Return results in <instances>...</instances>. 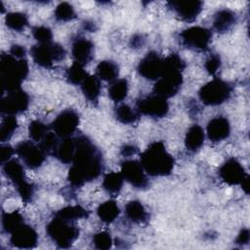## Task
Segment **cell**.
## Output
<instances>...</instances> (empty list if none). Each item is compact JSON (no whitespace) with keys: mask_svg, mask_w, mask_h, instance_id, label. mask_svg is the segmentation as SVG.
I'll list each match as a JSON object with an SVG mask.
<instances>
[{"mask_svg":"<svg viewBox=\"0 0 250 250\" xmlns=\"http://www.w3.org/2000/svg\"><path fill=\"white\" fill-rule=\"evenodd\" d=\"M204 67L210 75H215L221 67V58H220V56L217 55V54L210 55L204 62Z\"/></svg>","mask_w":250,"mask_h":250,"instance_id":"obj_41","label":"cell"},{"mask_svg":"<svg viewBox=\"0 0 250 250\" xmlns=\"http://www.w3.org/2000/svg\"><path fill=\"white\" fill-rule=\"evenodd\" d=\"M81 91L84 97L91 103H97L101 94V83L97 75H88L81 83Z\"/></svg>","mask_w":250,"mask_h":250,"instance_id":"obj_25","label":"cell"},{"mask_svg":"<svg viewBox=\"0 0 250 250\" xmlns=\"http://www.w3.org/2000/svg\"><path fill=\"white\" fill-rule=\"evenodd\" d=\"M51 130L50 126H47L42 121L33 120L29 123L28 134L33 142H40L44 136Z\"/></svg>","mask_w":250,"mask_h":250,"instance_id":"obj_37","label":"cell"},{"mask_svg":"<svg viewBox=\"0 0 250 250\" xmlns=\"http://www.w3.org/2000/svg\"><path fill=\"white\" fill-rule=\"evenodd\" d=\"M75 148H76L75 137L61 138L53 156L59 159L62 163H64V164L71 163L74 156Z\"/></svg>","mask_w":250,"mask_h":250,"instance_id":"obj_22","label":"cell"},{"mask_svg":"<svg viewBox=\"0 0 250 250\" xmlns=\"http://www.w3.org/2000/svg\"><path fill=\"white\" fill-rule=\"evenodd\" d=\"M179 37L183 46L189 50L204 52L208 50L212 39V32L205 27L190 26L184 29Z\"/></svg>","mask_w":250,"mask_h":250,"instance_id":"obj_9","label":"cell"},{"mask_svg":"<svg viewBox=\"0 0 250 250\" xmlns=\"http://www.w3.org/2000/svg\"><path fill=\"white\" fill-rule=\"evenodd\" d=\"M54 17L58 21L64 22L73 20L76 17V15L72 5H70L67 2H62L55 9Z\"/></svg>","mask_w":250,"mask_h":250,"instance_id":"obj_36","label":"cell"},{"mask_svg":"<svg viewBox=\"0 0 250 250\" xmlns=\"http://www.w3.org/2000/svg\"><path fill=\"white\" fill-rule=\"evenodd\" d=\"M167 5L180 20L191 22L201 13L203 3L198 0H174L169 1Z\"/></svg>","mask_w":250,"mask_h":250,"instance_id":"obj_16","label":"cell"},{"mask_svg":"<svg viewBox=\"0 0 250 250\" xmlns=\"http://www.w3.org/2000/svg\"><path fill=\"white\" fill-rule=\"evenodd\" d=\"M124 179L121 175V173L117 172H109L104 175L103 180V188L110 195L116 196L123 186Z\"/></svg>","mask_w":250,"mask_h":250,"instance_id":"obj_28","label":"cell"},{"mask_svg":"<svg viewBox=\"0 0 250 250\" xmlns=\"http://www.w3.org/2000/svg\"><path fill=\"white\" fill-rule=\"evenodd\" d=\"M10 242L16 248L31 249L36 247L38 235L32 227L22 224L11 233Z\"/></svg>","mask_w":250,"mask_h":250,"instance_id":"obj_18","label":"cell"},{"mask_svg":"<svg viewBox=\"0 0 250 250\" xmlns=\"http://www.w3.org/2000/svg\"><path fill=\"white\" fill-rule=\"evenodd\" d=\"M88 77V73L84 69V65L74 62L65 71L66 81L72 85H81Z\"/></svg>","mask_w":250,"mask_h":250,"instance_id":"obj_34","label":"cell"},{"mask_svg":"<svg viewBox=\"0 0 250 250\" xmlns=\"http://www.w3.org/2000/svg\"><path fill=\"white\" fill-rule=\"evenodd\" d=\"M237 17L229 9H222L215 13L213 19V27L219 33L228 32L236 23Z\"/></svg>","mask_w":250,"mask_h":250,"instance_id":"obj_21","label":"cell"},{"mask_svg":"<svg viewBox=\"0 0 250 250\" xmlns=\"http://www.w3.org/2000/svg\"><path fill=\"white\" fill-rule=\"evenodd\" d=\"M240 186H241L242 189L245 191V193L248 194V193H249V176H248V175H247V176L245 177V179L241 182Z\"/></svg>","mask_w":250,"mask_h":250,"instance_id":"obj_47","label":"cell"},{"mask_svg":"<svg viewBox=\"0 0 250 250\" xmlns=\"http://www.w3.org/2000/svg\"><path fill=\"white\" fill-rule=\"evenodd\" d=\"M138 152V147L133 145H125L121 147V154L123 156H130L134 155Z\"/></svg>","mask_w":250,"mask_h":250,"instance_id":"obj_45","label":"cell"},{"mask_svg":"<svg viewBox=\"0 0 250 250\" xmlns=\"http://www.w3.org/2000/svg\"><path fill=\"white\" fill-rule=\"evenodd\" d=\"M141 164L146 174L152 177L169 176L174 169L175 161L173 156L166 150L161 141L148 145L140 155Z\"/></svg>","mask_w":250,"mask_h":250,"instance_id":"obj_3","label":"cell"},{"mask_svg":"<svg viewBox=\"0 0 250 250\" xmlns=\"http://www.w3.org/2000/svg\"><path fill=\"white\" fill-rule=\"evenodd\" d=\"M54 216L67 220V221L76 222L79 219L87 218L89 216V211L80 205L66 206L57 211Z\"/></svg>","mask_w":250,"mask_h":250,"instance_id":"obj_29","label":"cell"},{"mask_svg":"<svg viewBox=\"0 0 250 250\" xmlns=\"http://www.w3.org/2000/svg\"><path fill=\"white\" fill-rule=\"evenodd\" d=\"M136 105L139 113L151 118H162L166 116L169 111L167 99L154 93L139 99L136 103Z\"/></svg>","mask_w":250,"mask_h":250,"instance_id":"obj_10","label":"cell"},{"mask_svg":"<svg viewBox=\"0 0 250 250\" xmlns=\"http://www.w3.org/2000/svg\"><path fill=\"white\" fill-rule=\"evenodd\" d=\"M30 55L36 64L44 68L53 67L54 63L62 61L66 52L59 43H37L30 49Z\"/></svg>","mask_w":250,"mask_h":250,"instance_id":"obj_8","label":"cell"},{"mask_svg":"<svg viewBox=\"0 0 250 250\" xmlns=\"http://www.w3.org/2000/svg\"><path fill=\"white\" fill-rule=\"evenodd\" d=\"M85 29L89 30V31H95L96 30V26H95V23L93 22H85Z\"/></svg>","mask_w":250,"mask_h":250,"instance_id":"obj_48","label":"cell"},{"mask_svg":"<svg viewBox=\"0 0 250 250\" xmlns=\"http://www.w3.org/2000/svg\"><path fill=\"white\" fill-rule=\"evenodd\" d=\"M2 166L4 175L16 187L17 191L21 197L22 201L25 203L30 202L34 196L35 188L33 184L27 181L21 164L17 159H10Z\"/></svg>","mask_w":250,"mask_h":250,"instance_id":"obj_6","label":"cell"},{"mask_svg":"<svg viewBox=\"0 0 250 250\" xmlns=\"http://www.w3.org/2000/svg\"><path fill=\"white\" fill-rule=\"evenodd\" d=\"M71 55L74 62L86 65L94 58V44L84 37H77L72 41Z\"/></svg>","mask_w":250,"mask_h":250,"instance_id":"obj_19","label":"cell"},{"mask_svg":"<svg viewBox=\"0 0 250 250\" xmlns=\"http://www.w3.org/2000/svg\"><path fill=\"white\" fill-rule=\"evenodd\" d=\"M2 93L21 89L22 81L28 75V63L25 59H17L2 53L0 59Z\"/></svg>","mask_w":250,"mask_h":250,"instance_id":"obj_4","label":"cell"},{"mask_svg":"<svg viewBox=\"0 0 250 250\" xmlns=\"http://www.w3.org/2000/svg\"><path fill=\"white\" fill-rule=\"evenodd\" d=\"M231 92L232 87L229 82L216 77L199 89L198 98L206 105H219L230 98Z\"/></svg>","mask_w":250,"mask_h":250,"instance_id":"obj_7","label":"cell"},{"mask_svg":"<svg viewBox=\"0 0 250 250\" xmlns=\"http://www.w3.org/2000/svg\"><path fill=\"white\" fill-rule=\"evenodd\" d=\"M164 69V58L157 52H148L139 62L138 72L147 80H157L161 77Z\"/></svg>","mask_w":250,"mask_h":250,"instance_id":"obj_15","label":"cell"},{"mask_svg":"<svg viewBox=\"0 0 250 250\" xmlns=\"http://www.w3.org/2000/svg\"><path fill=\"white\" fill-rule=\"evenodd\" d=\"M92 242L95 248L100 250H106L111 247L113 241L111 235L107 231H100L94 234Z\"/></svg>","mask_w":250,"mask_h":250,"instance_id":"obj_39","label":"cell"},{"mask_svg":"<svg viewBox=\"0 0 250 250\" xmlns=\"http://www.w3.org/2000/svg\"><path fill=\"white\" fill-rule=\"evenodd\" d=\"M79 125V115L72 108L62 110L50 124L51 130L59 138L72 137Z\"/></svg>","mask_w":250,"mask_h":250,"instance_id":"obj_12","label":"cell"},{"mask_svg":"<svg viewBox=\"0 0 250 250\" xmlns=\"http://www.w3.org/2000/svg\"><path fill=\"white\" fill-rule=\"evenodd\" d=\"M205 135L203 129L197 125L194 124L188 128L187 131L186 137H185V146L188 150L191 152H195L200 149L204 143Z\"/></svg>","mask_w":250,"mask_h":250,"instance_id":"obj_24","label":"cell"},{"mask_svg":"<svg viewBox=\"0 0 250 250\" xmlns=\"http://www.w3.org/2000/svg\"><path fill=\"white\" fill-rule=\"evenodd\" d=\"M126 218L132 223L144 224L149 219V215L146 212L145 206L139 200L129 201L124 209Z\"/></svg>","mask_w":250,"mask_h":250,"instance_id":"obj_23","label":"cell"},{"mask_svg":"<svg viewBox=\"0 0 250 250\" xmlns=\"http://www.w3.org/2000/svg\"><path fill=\"white\" fill-rule=\"evenodd\" d=\"M97 76L106 82H113L119 74V67L113 61H102L96 68Z\"/></svg>","mask_w":250,"mask_h":250,"instance_id":"obj_27","label":"cell"},{"mask_svg":"<svg viewBox=\"0 0 250 250\" xmlns=\"http://www.w3.org/2000/svg\"><path fill=\"white\" fill-rule=\"evenodd\" d=\"M185 67V62L176 53L164 58L163 73L156 80L153 86V93L165 99L177 95L183 84V70Z\"/></svg>","mask_w":250,"mask_h":250,"instance_id":"obj_2","label":"cell"},{"mask_svg":"<svg viewBox=\"0 0 250 250\" xmlns=\"http://www.w3.org/2000/svg\"><path fill=\"white\" fill-rule=\"evenodd\" d=\"M46 232L59 248H69L79 236V229L75 222L56 216L46 226Z\"/></svg>","mask_w":250,"mask_h":250,"instance_id":"obj_5","label":"cell"},{"mask_svg":"<svg viewBox=\"0 0 250 250\" xmlns=\"http://www.w3.org/2000/svg\"><path fill=\"white\" fill-rule=\"evenodd\" d=\"M114 115L115 118L122 124H133L140 118L139 111L126 104H121L115 107Z\"/></svg>","mask_w":250,"mask_h":250,"instance_id":"obj_30","label":"cell"},{"mask_svg":"<svg viewBox=\"0 0 250 250\" xmlns=\"http://www.w3.org/2000/svg\"><path fill=\"white\" fill-rule=\"evenodd\" d=\"M5 23L10 29L21 32L28 25V20L26 15L23 13L12 12L6 15Z\"/></svg>","mask_w":250,"mask_h":250,"instance_id":"obj_33","label":"cell"},{"mask_svg":"<svg viewBox=\"0 0 250 250\" xmlns=\"http://www.w3.org/2000/svg\"><path fill=\"white\" fill-rule=\"evenodd\" d=\"M218 173L221 180L229 186L240 185L247 176L244 167L235 158L228 159L220 167Z\"/></svg>","mask_w":250,"mask_h":250,"instance_id":"obj_17","label":"cell"},{"mask_svg":"<svg viewBox=\"0 0 250 250\" xmlns=\"http://www.w3.org/2000/svg\"><path fill=\"white\" fill-rule=\"evenodd\" d=\"M9 54L17 59H24L26 55V50L23 46L19 44H14L11 46Z\"/></svg>","mask_w":250,"mask_h":250,"instance_id":"obj_43","label":"cell"},{"mask_svg":"<svg viewBox=\"0 0 250 250\" xmlns=\"http://www.w3.org/2000/svg\"><path fill=\"white\" fill-rule=\"evenodd\" d=\"M16 152L29 169L39 168L46 158V153L41 147L31 141H22L16 146Z\"/></svg>","mask_w":250,"mask_h":250,"instance_id":"obj_14","label":"cell"},{"mask_svg":"<svg viewBox=\"0 0 250 250\" xmlns=\"http://www.w3.org/2000/svg\"><path fill=\"white\" fill-rule=\"evenodd\" d=\"M29 105V97L21 89L8 92L0 100V111L6 115H17L24 112Z\"/></svg>","mask_w":250,"mask_h":250,"instance_id":"obj_11","label":"cell"},{"mask_svg":"<svg viewBox=\"0 0 250 250\" xmlns=\"http://www.w3.org/2000/svg\"><path fill=\"white\" fill-rule=\"evenodd\" d=\"M144 41L145 39L143 38L142 35L140 34H136L132 37L131 39V46L132 48H139V47H142L144 45Z\"/></svg>","mask_w":250,"mask_h":250,"instance_id":"obj_46","label":"cell"},{"mask_svg":"<svg viewBox=\"0 0 250 250\" xmlns=\"http://www.w3.org/2000/svg\"><path fill=\"white\" fill-rule=\"evenodd\" d=\"M32 35L37 43H48L53 41V33L51 28L48 26H34L32 28Z\"/></svg>","mask_w":250,"mask_h":250,"instance_id":"obj_40","label":"cell"},{"mask_svg":"<svg viewBox=\"0 0 250 250\" xmlns=\"http://www.w3.org/2000/svg\"><path fill=\"white\" fill-rule=\"evenodd\" d=\"M60 139L52 130H50L45 136L44 138L39 142V146L41 147V149L47 154L50 155H54L55 150L58 146V144L60 142Z\"/></svg>","mask_w":250,"mask_h":250,"instance_id":"obj_38","label":"cell"},{"mask_svg":"<svg viewBox=\"0 0 250 250\" xmlns=\"http://www.w3.org/2000/svg\"><path fill=\"white\" fill-rule=\"evenodd\" d=\"M18 128V121L15 116L7 115L0 125V140L2 143L9 141Z\"/></svg>","mask_w":250,"mask_h":250,"instance_id":"obj_35","label":"cell"},{"mask_svg":"<svg viewBox=\"0 0 250 250\" xmlns=\"http://www.w3.org/2000/svg\"><path fill=\"white\" fill-rule=\"evenodd\" d=\"M121 175L132 187L138 189H146L149 187L148 179L141 162L133 159H126L121 162Z\"/></svg>","mask_w":250,"mask_h":250,"instance_id":"obj_13","label":"cell"},{"mask_svg":"<svg viewBox=\"0 0 250 250\" xmlns=\"http://www.w3.org/2000/svg\"><path fill=\"white\" fill-rule=\"evenodd\" d=\"M207 137L213 143L227 139L230 134V124L225 116H216L209 120L207 127Z\"/></svg>","mask_w":250,"mask_h":250,"instance_id":"obj_20","label":"cell"},{"mask_svg":"<svg viewBox=\"0 0 250 250\" xmlns=\"http://www.w3.org/2000/svg\"><path fill=\"white\" fill-rule=\"evenodd\" d=\"M249 239H250L249 229H242L239 231V233H238V235H237V237L235 239V243L238 244V245H241V246L242 245H246V244H248Z\"/></svg>","mask_w":250,"mask_h":250,"instance_id":"obj_44","label":"cell"},{"mask_svg":"<svg viewBox=\"0 0 250 250\" xmlns=\"http://www.w3.org/2000/svg\"><path fill=\"white\" fill-rule=\"evenodd\" d=\"M22 224H24V219L19 211L2 213V229L6 233H12Z\"/></svg>","mask_w":250,"mask_h":250,"instance_id":"obj_31","label":"cell"},{"mask_svg":"<svg viewBox=\"0 0 250 250\" xmlns=\"http://www.w3.org/2000/svg\"><path fill=\"white\" fill-rule=\"evenodd\" d=\"M14 148L10 146V145H2L1 148H0V162L1 165H3L4 163H6L7 161L10 160V158L12 157V155L14 154Z\"/></svg>","mask_w":250,"mask_h":250,"instance_id":"obj_42","label":"cell"},{"mask_svg":"<svg viewBox=\"0 0 250 250\" xmlns=\"http://www.w3.org/2000/svg\"><path fill=\"white\" fill-rule=\"evenodd\" d=\"M128 81L126 79H117L111 83L108 88V97L114 103H121L128 94Z\"/></svg>","mask_w":250,"mask_h":250,"instance_id":"obj_32","label":"cell"},{"mask_svg":"<svg viewBox=\"0 0 250 250\" xmlns=\"http://www.w3.org/2000/svg\"><path fill=\"white\" fill-rule=\"evenodd\" d=\"M120 214V209L114 200H106L100 204L97 209V215L104 224H111Z\"/></svg>","mask_w":250,"mask_h":250,"instance_id":"obj_26","label":"cell"},{"mask_svg":"<svg viewBox=\"0 0 250 250\" xmlns=\"http://www.w3.org/2000/svg\"><path fill=\"white\" fill-rule=\"evenodd\" d=\"M76 148L67 180L71 187L81 188L84 184L97 179L104 171L101 150L86 136L75 137Z\"/></svg>","mask_w":250,"mask_h":250,"instance_id":"obj_1","label":"cell"}]
</instances>
